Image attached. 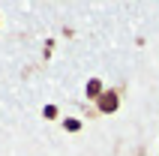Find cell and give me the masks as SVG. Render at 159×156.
Segmentation results:
<instances>
[{
  "label": "cell",
  "instance_id": "obj_1",
  "mask_svg": "<svg viewBox=\"0 0 159 156\" xmlns=\"http://www.w3.org/2000/svg\"><path fill=\"white\" fill-rule=\"evenodd\" d=\"M117 108H120V90L105 87V93L96 99V111H99V114H114Z\"/></svg>",
  "mask_w": 159,
  "mask_h": 156
},
{
  "label": "cell",
  "instance_id": "obj_2",
  "mask_svg": "<svg viewBox=\"0 0 159 156\" xmlns=\"http://www.w3.org/2000/svg\"><path fill=\"white\" fill-rule=\"evenodd\" d=\"M84 93H87V99H99V96L105 93V87H102V81H99V78H90L87 87H84Z\"/></svg>",
  "mask_w": 159,
  "mask_h": 156
},
{
  "label": "cell",
  "instance_id": "obj_3",
  "mask_svg": "<svg viewBox=\"0 0 159 156\" xmlns=\"http://www.w3.org/2000/svg\"><path fill=\"white\" fill-rule=\"evenodd\" d=\"M63 126H66V129H69V132H78V129H81V123H78V120H66V123H63Z\"/></svg>",
  "mask_w": 159,
  "mask_h": 156
}]
</instances>
